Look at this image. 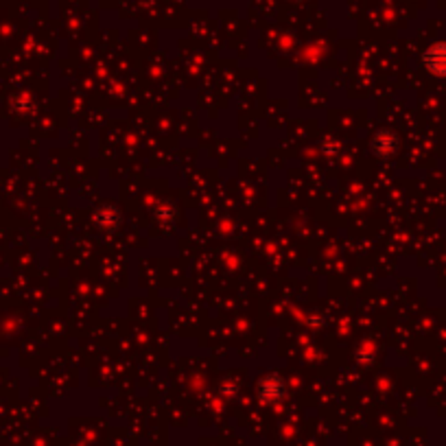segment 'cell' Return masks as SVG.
Returning a JSON list of instances; mask_svg holds the SVG:
<instances>
[{
  "mask_svg": "<svg viewBox=\"0 0 446 446\" xmlns=\"http://www.w3.org/2000/svg\"><path fill=\"white\" fill-rule=\"evenodd\" d=\"M258 392L265 403H278V400L284 396V381L280 376H267L260 381Z\"/></svg>",
  "mask_w": 446,
  "mask_h": 446,
  "instance_id": "1",
  "label": "cell"
},
{
  "mask_svg": "<svg viewBox=\"0 0 446 446\" xmlns=\"http://www.w3.org/2000/svg\"><path fill=\"white\" fill-rule=\"evenodd\" d=\"M425 66L435 75H446V44H435L425 53Z\"/></svg>",
  "mask_w": 446,
  "mask_h": 446,
  "instance_id": "2",
  "label": "cell"
}]
</instances>
